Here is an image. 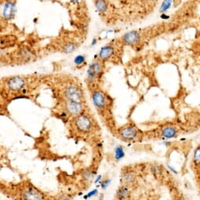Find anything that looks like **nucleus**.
I'll return each instance as SVG.
<instances>
[{
  "label": "nucleus",
  "mask_w": 200,
  "mask_h": 200,
  "mask_svg": "<svg viewBox=\"0 0 200 200\" xmlns=\"http://www.w3.org/2000/svg\"><path fill=\"white\" fill-rule=\"evenodd\" d=\"M100 71H101V66L100 63L95 62L91 64L87 71V79L89 81H93L97 75H99Z\"/></svg>",
  "instance_id": "obj_4"
},
{
  "label": "nucleus",
  "mask_w": 200,
  "mask_h": 200,
  "mask_svg": "<svg viewBox=\"0 0 200 200\" xmlns=\"http://www.w3.org/2000/svg\"><path fill=\"white\" fill-rule=\"evenodd\" d=\"M65 109L68 111V113L74 115H77L81 113L82 109H83L81 104L73 101L67 102L66 105H65Z\"/></svg>",
  "instance_id": "obj_8"
},
{
  "label": "nucleus",
  "mask_w": 200,
  "mask_h": 200,
  "mask_svg": "<svg viewBox=\"0 0 200 200\" xmlns=\"http://www.w3.org/2000/svg\"><path fill=\"white\" fill-rule=\"evenodd\" d=\"M75 1H78V0H75Z\"/></svg>",
  "instance_id": "obj_25"
},
{
  "label": "nucleus",
  "mask_w": 200,
  "mask_h": 200,
  "mask_svg": "<svg viewBox=\"0 0 200 200\" xmlns=\"http://www.w3.org/2000/svg\"><path fill=\"white\" fill-rule=\"evenodd\" d=\"M15 11V4L13 2H7L4 5L3 17L6 19L12 18Z\"/></svg>",
  "instance_id": "obj_9"
},
{
  "label": "nucleus",
  "mask_w": 200,
  "mask_h": 200,
  "mask_svg": "<svg viewBox=\"0 0 200 200\" xmlns=\"http://www.w3.org/2000/svg\"><path fill=\"white\" fill-rule=\"evenodd\" d=\"M194 159H195V162L197 163H200V147L197 148V150L195 152V155H194Z\"/></svg>",
  "instance_id": "obj_19"
},
{
  "label": "nucleus",
  "mask_w": 200,
  "mask_h": 200,
  "mask_svg": "<svg viewBox=\"0 0 200 200\" xmlns=\"http://www.w3.org/2000/svg\"><path fill=\"white\" fill-rule=\"evenodd\" d=\"M127 195H128V189L126 188H120L117 194L118 197H119V198H124Z\"/></svg>",
  "instance_id": "obj_17"
},
{
  "label": "nucleus",
  "mask_w": 200,
  "mask_h": 200,
  "mask_svg": "<svg viewBox=\"0 0 200 200\" xmlns=\"http://www.w3.org/2000/svg\"><path fill=\"white\" fill-rule=\"evenodd\" d=\"M65 96L69 101L76 102V103H81L83 94L79 88L74 86L68 87L65 90Z\"/></svg>",
  "instance_id": "obj_1"
},
{
  "label": "nucleus",
  "mask_w": 200,
  "mask_h": 200,
  "mask_svg": "<svg viewBox=\"0 0 200 200\" xmlns=\"http://www.w3.org/2000/svg\"><path fill=\"white\" fill-rule=\"evenodd\" d=\"M93 102L94 104L96 107L98 109H102L104 108L105 103H106V100H105V97L101 92H95L93 94Z\"/></svg>",
  "instance_id": "obj_6"
},
{
  "label": "nucleus",
  "mask_w": 200,
  "mask_h": 200,
  "mask_svg": "<svg viewBox=\"0 0 200 200\" xmlns=\"http://www.w3.org/2000/svg\"><path fill=\"white\" fill-rule=\"evenodd\" d=\"M97 43V39H93V41H92V46H94V45Z\"/></svg>",
  "instance_id": "obj_23"
},
{
  "label": "nucleus",
  "mask_w": 200,
  "mask_h": 200,
  "mask_svg": "<svg viewBox=\"0 0 200 200\" xmlns=\"http://www.w3.org/2000/svg\"><path fill=\"white\" fill-rule=\"evenodd\" d=\"M97 194V190H94L93 192H90V193L88 194V196H92V195H95Z\"/></svg>",
  "instance_id": "obj_22"
},
{
  "label": "nucleus",
  "mask_w": 200,
  "mask_h": 200,
  "mask_svg": "<svg viewBox=\"0 0 200 200\" xmlns=\"http://www.w3.org/2000/svg\"><path fill=\"white\" fill-rule=\"evenodd\" d=\"M121 138L126 141H130L137 138L138 135V131L137 129L134 126H127V127L122 128L120 130Z\"/></svg>",
  "instance_id": "obj_3"
},
{
  "label": "nucleus",
  "mask_w": 200,
  "mask_h": 200,
  "mask_svg": "<svg viewBox=\"0 0 200 200\" xmlns=\"http://www.w3.org/2000/svg\"><path fill=\"white\" fill-rule=\"evenodd\" d=\"M124 151L122 149V147H118L115 149V158L117 159V160H120L122 159V157L124 156Z\"/></svg>",
  "instance_id": "obj_16"
},
{
  "label": "nucleus",
  "mask_w": 200,
  "mask_h": 200,
  "mask_svg": "<svg viewBox=\"0 0 200 200\" xmlns=\"http://www.w3.org/2000/svg\"><path fill=\"white\" fill-rule=\"evenodd\" d=\"M177 134V130L173 127H166L163 130L162 135L165 138H174Z\"/></svg>",
  "instance_id": "obj_12"
},
{
  "label": "nucleus",
  "mask_w": 200,
  "mask_h": 200,
  "mask_svg": "<svg viewBox=\"0 0 200 200\" xmlns=\"http://www.w3.org/2000/svg\"><path fill=\"white\" fill-rule=\"evenodd\" d=\"M85 57L83 56V55H78L77 57H75V60H74V63H75L76 65H80L85 62Z\"/></svg>",
  "instance_id": "obj_18"
},
{
  "label": "nucleus",
  "mask_w": 200,
  "mask_h": 200,
  "mask_svg": "<svg viewBox=\"0 0 200 200\" xmlns=\"http://www.w3.org/2000/svg\"><path fill=\"white\" fill-rule=\"evenodd\" d=\"M140 39V35L138 32H129L123 36V41L126 44L133 45L137 43Z\"/></svg>",
  "instance_id": "obj_7"
},
{
  "label": "nucleus",
  "mask_w": 200,
  "mask_h": 200,
  "mask_svg": "<svg viewBox=\"0 0 200 200\" xmlns=\"http://www.w3.org/2000/svg\"><path fill=\"white\" fill-rule=\"evenodd\" d=\"M75 49V45L73 43H68V44L65 45L63 50L65 53H71Z\"/></svg>",
  "instance_id": "obj_15"
},
{
  "label": "nucleus",
  "mask_w": 200,
  "mask_h": 200,
  "mask_svg": "<svg viewBox=\"0 0 200 200\" xmlns=\"http://www.w3.org/2000/svg\"><path fill=\"white\" fill-rule=\"evenodd\" d=\"M8 87L12 90H19L24 85V80L20 77H13L7 81Z\"/></svg>",
  "instance_id": "obj_5"
},
{
  "label": "nucleus",
  "mask_w": 200,
  "mask_h": 200,
  "mask_svg": "<svg viewBox=\"0 0 200 200\" xmlns=\"http://www.w3.org/2000/svg\"><path fill=\"white\" fill-rule=\"evenodd\" d=\"M110 181H111L110 180H107V181H104L103 183H102V185H101L102 188H107L108 185H109V184H110Z\"/></svg>",
  "instance_id": "obj_21"
},
{
  "label": "nucleus",
  "mask_w": 200,
  "mask_h": 200,
  "mask_svg": "<svg viewBox=\"0 0 200 200\" xmlns=\"http://www.w3.org/2000/svg\"><path fill=\"white\" fill-rule=\"evenodd\" d=\"M24 198L26 199H40L42 198V195L41 194H39L35 189L32 188H29L24 193Z\"/></svg>",
  "instance_id": "obj_11"
},
{
  "label": "nucleus",
  "mask_w": 200,
  "mask_h": 200,
  "mask_svg": "<svg viewBox=\"0 0 200 200\" xmlns=\"http://www.w3.org/2000/svg\"><path fill=\"white\" fill-rule=\"evenodd\" d=\"M114 53V49L113 47L110 46H106L102 47V49H100V53H99V57L100 59L102 60H107L109 58H110L113 55Z\"/></svg>",
  "instance_id": "obj_10"
},
{
  "label": "nucleus",
  "mask_w": 200,
  "mask_h": 200,
  "mask_svg": "<svg viewBox=\"0 0 200 200\" xmlns=\"http://www.w3.org/2000/svg\"><path fill=\"white\" fill-rule=\"evenodd\" d=\"M124 179L127 183H132L134 181V177L130 174V173H127L126 174L125 177H124Z\"/></svg>",
  "instance_id": "obj_20"
},
{
  "label": "nucleus",
  "mask_w": 200,
  "mask_h": 200,
  "mask_svg": "<svg viewBox=\"0 0 200 200\" xmlns=\"http://www.w3.org/2000/svg\"><path fill=\"white\" fill-rule=\"evenodd\" d=\"M75 125L81 131H89L91 129L92 122L90 119L85 115H80L75 120Z\"/></svg>",
  "instance_id": "obj_2"
},
{
  "label": "nucleus",
  "mask_w": 200,
  "mask_h": 200,
  "mask_svg": "<svg viewBox=\"0 0 200 200\" xmlns=\"http://www.w3.org/2000/svg\"><path fill=\"white\" fill-rule=\"evenodd\" d=\"M95 6L100 13H104L107 10V3L104 0H97L95 2Z\"/></svg>",
  "instance_id": "obj_13"
},
{
  "label": "nucleus",
  "mask_w": 200,
  "mask_h": 200,
  "mask_svg": "<svg viewBox=\"0 0 200 200\" xmlns=\"http://www.w3.org/2000/svg\"><path fill=\"white\" fill-rule=\"evenodd\" d=\"M161 17H163V18H169V17H168V16H165L164 14H163V15L161 16Z\"/></svg>",
  "instance_id": "obj_24"
},
{
  "label": "nucleus",
  "mask_w": 200,
  "mask_h": 200,
  "mask_svg": "<svg viewBox=\"0 0 200 200\" xmlns=\"http://www.w3.org/2000/svg\"><path fill=\"white\" fill-rule=\"evenodd\" d=\"M172 2H173V0H164L162 4L161 7H160V11L161 13H164L166 12V10H168L170 9V7L171 6Z\"/></svg>",
  "instance_id": "obj_14"
}]
</instances>
